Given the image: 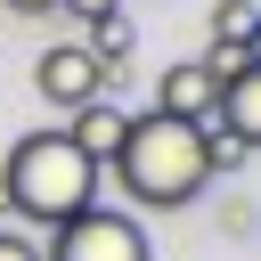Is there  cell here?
Here are the masks:
<instances>
[{
	"mask_svg": "<svg viewBox=\"0 0 261 261\" xmlns=\"http://www.w3.org/2000/svg\"><path fill=\"white\" fill-rule=\"evenodd\" d=\"M0 261H41V245H33V237H16V228H0Z\"/></svg>",
	"mask_w": 261,
	"mask_h": 261,
	"instance_id": "30bf717a",
	"label": "cell"
},
{
	"mask_svg": "<svg viewBox=\"0 0 261 261\" xmlns=\"http://www.w3.org/2000/svg\"><path fill=\"white\" fill-rule=\"evenodd\" d=\"M98 163L65 139V130H24L8 155H0V212L33 220V228H65L73 212L98 204Z\"/></svg>",
	"mask_w": 261,
	"mask_h": 261,
	"instance_id": "7a4b0ae2",
	"label": "cell"
},
{
	"mask_svg": "<svg viewBox=\"0 0 261 261\" xmlns=\"http://www.w3.org/2000/svg\"><path fill=\"white\" fill-rule=\"evenodd\" d=\"M106 179H114L139 212H179V204H196L204 179H212L204 130H196V122H171V114L147 106V114H130V130H122Z\"/></svg>",
	"mask_w": 261,
	"mask_h": 261,
	"instance_id": "6da1fadb",
	"label": "cell"
},
{
	"mask_svg": "<svg viewBox=\"0 0 261 261\" xmlns=\"http://www.w3.org/2000/svg\"><path fill=\"white\" fill-rule=\"evenodd\" d=\"M122 130H130V114H122L114 98H90V106H82V114L65 122V139H73V147H82V155H90L98 171L114 163V147H122Z\"/></svg>",
	"mask_w": 261,
	"mask_h": 261,
	"instance_id": "8992f818",
	"label": "cell"
},
{
	"mask_svg": "<svg viewBox=\"0 0 261 261\" xmlns=\"http://www.w3.org/2000/svg\"><path fill=\"white\" fill-rule=\"evenodd\" d=\"M212 106H220V82L204 73V57H188V65H163V82H155V114L212 130Z\"/></svg>",
	"mask_w": 261,
	"mask_h": 261,
	"instance_id": "5b68a950",
	"label": "cell"
},
{
	"mask_svg": "<svg viewBox=\"0 0 261 261\" xmlns=\"http://www.w3.org/2000/svg\"><path fill=\"white\" fill-rule=\"evenodd\" d=\"M253 33H261V8H253V0H220V8H212V41L253 49Z\"/></svg>",
	"mask_w": 261,
	"mask_h": 261,
	"instance_id": "ba28073f",
	"label": "cell"
},
{
	"mask_svg": "<svg viewBox=\"0 0 261 261\" xmlns=\"http://www.w3.org/2000/svg\"><path fill=\"white\" fill-rule=\"evenodd\" d=\"M41 261H155V245H147V228H139L130 212L90 204V212H73L65 228H49Z\"/></svg>",
	"mask_w": 261,
	"mask_h": 261,
	"instance_id": "3957f363",
	"label": "cell"
},
{
	"mask_svg": "<svg viewBox=\"0 0 261 261\" xmlns=\"http://www.w3.org/2000/svg\"><path fill=\"white\" fill-rule=\"evenodd\" d=\"M73 24H98V16H122V0H57Z\"/></svg>",
	"mask_w": 261,
	"mask_h": 261,
	"instance_id": "9c48e42d",
	"label": "cell"
},
{
	"mask_svg": "<svg viewBox=\"0 0 261 261\" xmlns=\"http://www.w3.org/2000/svg\"><path fill=\"white\" fill-rule=\"evenodd\" d=\"M0 8H16V16H49L57 0H0Z\"/></svg>",
	"mask_w": 261,
	"mask_h": 261,
	"instance_id": "8fae6325",
	"label": "cell"
},
{
	"mask_svg": "<svg viewBox=\"0 0 261 261\" xmlns=\"http://www.w3.org/2000/svg\"><path fill=\"white\" fill-rule=\"evenodd\" d=\"M41 98L57 106V114H82L90 98H106V65L82 49V41H57V49H41Z\"/></svg>",
	"mask_w": 261,
	"mask_h": 261,
	"instance_id": "277c9868",
	"label": "cell"
},
{
	"mask_svg": "<svg viewBox=\"0 0 261 261\" xmlns=\"http://www.w3.org/2000/svg\"><path fill=\"white\" fill-rule=\"evenodd\" d=\"M212 130H220V139H237V147H253V139H261V73H237V82H220Z\"/></svg>",
	"mask_w": 261,
	"mask_h": 261,
	"instance_id": "52a82bcc",
	"label": "cell"
}]
</instances>
